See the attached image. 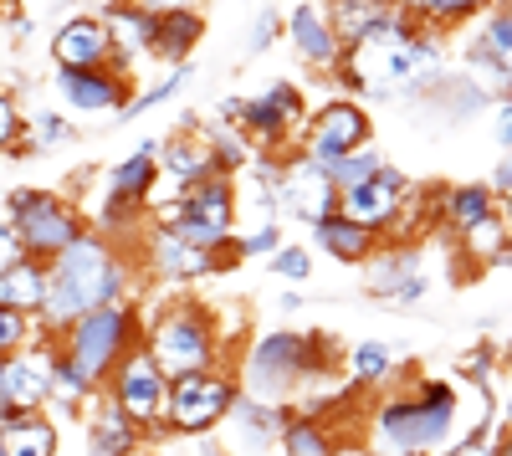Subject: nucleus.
<instances>
[{
	"label": "nucleus",
	"mask_w": 512,
	"mask_h": 456,
	"mask_svg": "<svg viewBox=\"0 0 512 456\" xmlns=\"http://www.w3.org/2000/svg\"><path fill=\"white\" fill-rule=\"evenodd\" d=\"M487 385L466 380H415L410 395L379 400L369 421V456H446L456 441L497 421V405H482L466 416V400Z\"/></svg>",
	"instance_id": "1"
},
{
	"label": "nucleus",
	"mask_w": 512,
	"mask_h": 456,
	"mask_svg": "<svg viewBox=\"0 0 512 456\" xmlns=\"http://www.w3.org/2000/svg\"><path fill=\"white\" fill-rule=\"evenodd\" d=\"M134 298V257L118 252L113 236L88 226L77 241H67L62 252L47 262V298H41V334H62V328L82 313H93L103 303Z\"/></svg>",
	"instance_id": "2"
},
{
	"label": "nucleus",
	"mask_w": 512,
	"mask_h": 456,
	"mask_svg": "<svg viewBox=\"0 0 512 456\" xmlns=\"http://www.w3.org/2000/svg\"><path fill=\"white\" fill-rule=\"evenodd\" d=\"M323 369H333V339L323 334H297V328H272L246 344L241 359V395L262 405H287L297 390H308Z\"/></svg>",
	"instance_id": "3"
},
{
	"label": "nucleus",
	"mask_w": 512,
	"mask_h": 456,
	"mask_svg": "<svg viewBox=\"0 0 512 456\" xmlns=\"http://www.w3.org/2000/svg\"><path fill=\"white\" fill-rule=\"evenodd\" d=\"M144 339V313L134 298H118V303H103L93 313L72 318L62 334H57V354L82 375V385H88L93 395L108 385V375L118 369V359L128 354Z\"/></svg>",
	"instance_id": "4"
},
{
	"label": "nucleus",
	"mask_w": 512,
	"mask_h": 456,
	"mask_svg": "<svg viewBox=\"0 0 512 456\" xmlns=\"http://www.w3.org/2000/svg\"><path fill=\"white\" fill-rule=\"evenodd\" d=\"M149 359L164 369L169 380L190 375V369H210L226 359V334H221V318L210 303H169L164 313H154L144 323V339Z\"/></svg>",
	"instance_id": "5"
},
{
	"label": "nucleus",
	"mask_w": 512,
	"mask_h": 456,
	"mask_svg": "<svg viewBox=\"0 0 512 456\" xmlns=\"http://www.w3.org/2000/svg\"><path fill=\"white\" fill-rule=\"evenodd\" d=\"M6 221H11V231H16V241H21V252L36 257V262H52L67 241H77L82 231H88L82 205H72V200L57 195V190H41V185L11 190Z\"/></svg>",
	"instance_id": "6"
},
{
	"label": "nucleus",
	"mask_w": 512,
	"mask_h": 456,
	"mask_svg": "<svg viewBox=\"0 0 512 456\" xmlns=\"http://www.w3.org/2000/svg\"><path fill=\"white\" fill-rule=\"evenodd\" d=\"M164 231H175L185 246L200 252H236V175H205L180 190V216Z\"/></svg>",
	"instance_id": "7"
},
{
	"label": "nucleus",
	"mask_w": 512,
	"mask_h": 456,
	"mask_svg": "<svg viewBox=\"0 0 512 456\" xmlns=\"http://www.w3.org/2000/svg\"><path fill=\"white\" fill-rule=\"evenodd\" d=\"M236 369L210 364V369H190V375L169 380V405H164V431L169 436H205L226 421V410L236 400Z\"/></svg>",
	"instance_id": "8"
},
{
	"label": "nucleus",
	"mask_w": 512,
	"mask_h": 456,
	"mask_svg": "<svg viewBox=\"0 0 512 456\" xmlns=\"http://www.w3.org/2000/svg\"><path fill=\"white\" fill-rule=\"evenodd\" d=\"M103 395L123 410L128 421H134L139 431H144V441L149 436H159L164 431V405H169V375L149 359V349L144 344H134L123 359H118V369L108 375V385H103Z\"/></svg>",
	"instance_id": "9"
},
{
	"label": "nucleus",
	"mask_w": 512,
	"mask_h": 456,
	"mask_svg": "<svg viewBox=\"0 0 512 456\" xmlns=\"http://www.w3.org/2000/svg\"><path fill=\"white\" fill-rule=\"evenodd\" d=\"M364 144H374V118L359 98H328L303 118V129H297V154L313 159L318 170L354 154V149H364Z\"/></svg>",
	"instance_id": "10"
},
{
	"label": "nucleus",
	"mask_w": 512,
	"mask_h": 456,
	"mask_svg": "<svg viewBox=\"0 0 512 456\" xmlns=\"http://www.w3.org/2000/svg\"><path fill=\"white\" fill-rule=\"evenodd\" d=\"M410 185H415V180H410L405 170H395V164H379L369 180L338 190V211H344L349 221H359V226H369V231L384 236V231L400 226L405 205H410Z\"/></svg>",
	"instance_id": "11"
},
{
	"label": "nucleus",
	"mask_w": 512,
	"mask_h": 456,
	"mask_svg": "<svg viewBox=\"0 0 512 456\" xmlns=\"http://www.w3.org/2000/svg\"><path fill=\"white\" fill-rule=\"evenodd\" d=\"M328 211H338V190L328 185V175L318 170L313 159H303V154L282 159L277 180H272V216H292V221L313 226Z\"/></svg>",
	"instance_id": "12"
},
{
	"label": "nucleus",
	"mask_w": 512,
	"mask_h": 456,
	"mask_svg": "<svg viewBox=\"0 0 512 456\" xmlns=\"http://www.w3.org/2000/svg\"><path fill=\"white\" fill-rule=\"evenodd\" d=\"M47 390H52V334H41L36 344L0 359V416L47 410Z\"/></svg>",
	"instance_id": "13"
},
{
	"label": "nucleus",
	"mask_w": 512,
	"mask_h": 456,
	"mask_svg": "<svg viewBox=\"0 0 512 456\" xmlns=\"http://www.w3.org/2000/svg\"><path fill=\"white\" fill-rule=\"evenodd\" d=\"M303 118H308L303 88H297V82H272L267 93L241 98V118H236V129H241L246 139H256V144L277 149L282 139H292L297 129H303Z\"/></svg>",
	"instance_id": "14"
},
{
	"label": "nucleus",
	"mask_w": 512,
	"mask_h": 456,
	"mask_svg": "<svg viewBox=\"0 0 512 456\" xmlns=\"http://www.w3.org/2000/svg\"><path fill=\"white\" fill-rule=\"evenodd\" d=\"M236 252H200V246H185L175 231H164V226H149L144 231V252L134 267H149V277L159 282H200V277H216L226 272Z\"/></svg>",
	"instance_id": "15"
},
{
	"label": "nucleus",
	"mask_w": 512,
	"mask_h": 456,
	"mask_svg": "<svg viewBox=\"0 0 512 456\" xmlns=\"http://www.w3.org/2000/svg\"><path fill=\"white\" fill-rule=\"evenodd\" d=\"M57 93L77 118H113L128 103L123 67H57Z\"/></svg>",
	"instance_id": "16"
},
{
	"label": "nucleus",
	"mask_w": 512,
	"mask_h": 456,
	"mask_svg": "<svg viewBox=\"0 0 512 456\" xmlns=\"http://www.w3.org/2000/svg\"><path fill=\"white\" fill-rule=\"evenodd\" d=\"M282 31H287V41H292V52L303 57L313 72H323V77L338 67V57H344V47H338V36H333V26H328L323 0H297L292 16H282Z\"/></svg>",
	"instance_id": "17"
},
{
	"label": "nucleus",
	"mask_w": 512,
	"mask_h": 456,
	"mask_svg": "<svg viewBox=\"0 0 512 456\" xmlns=\"http://www.w3.org/2000/svg\"><path fill=\"white\" fill-rule=\"evenodd\" d=\"M52 62L57 67H113V36L103 16L77 11L52 31Z\"/></svg>",
	"instance_id": "18"
},
{
	"label": "nucleus",
	"mask_w": 512,
	"mask_h": 456,
	"mask_svg": "<svg viewBox=\"0 0 512 456\" xmlns=\"http://www.w3.org/2000/svg\"><path fill=\"white\" fill-rule=\"evenodd\" d=\"M205 41V11L200 6H180V11H159L149 26V57L180 67L190 62V52Z\"/></svg>",
	"instance_id": "19"
},
{
	"label": "nucleus",
	"mask_w": 512,
	"mask_h": 456,
	"mask_svg": "<svg viewBox=\"0 0 512 456\" xmlns=\"http://www.w3.org/2000/svg\"><path fill=\"white\" fill-rule=\"evenodd\" d=\"M308 236H313V252H328L333 262H344V267H359L374 246L384 241L379 231H369V226H359V221H349L344 211H328V216H318L313 226H308Z\"/></svg>",
	"instance_id": "20"
},
{
	"label": "nucleus",
	"mask_w": 512,
	"mask_h": 456,
	"mask_svg": "<svg viewBox=\"0 0 512 456\" xmlns=\"http://www.w3.org/2000/svg\"><path fill=\"white\" fill-rule=\"evenodd\" d=\"M159 180H164V175H159V139H144L128 159L108 164V175H103V195H118V200L144 205V200L154 195V185H159Z\"/></svg>",
	"instance_id": "21"
},
{
	"label": "nucleus",
	"mask_w": 512,
	"mask_h": 456,
	"mask_svg": "<svg viewBox=\"0 0 512 456\" xmlns=\"http://www.w3.org/2000/svg\"><path fill=\"white\" fill-rule=\"evenodd\" d=\"M0 446L11 456H57L62 431L57 416L47 410H16V416H0Z\"/></svg>",
	"instance_id": "22"
},
{
	"label": "nucleus",
	"mask_w": 512,
	"mask_h": 456,
	"mask_svg": "<svg viewBox=\"0 0 512 456\" xmlns=\"http://www.w3.org/2000/svg\"><path fill=\"white\" fill-rule=\"evenodd\" d=\"M103 26L113 36V67L128 72V62H134V57H149V26H154V16L139 11L134 0H108Z\"/></svg>",
	"instance_id": "23"
},
{
	"label": "nucleus",
	"mask_w": 512,
	"mask_h": 456,
	"mask_svg": "<svg viewBox=\"0 0 512 456\" xmlns=\"http://www.w3.org/2000/svg\"><path fill=\"white\" fill-rule=\"evenodd\" d=\"M88 446L103 451V456H134V451H144V431L98 390V405H93V416H88Z\"/></svg>",
	"instance_id": "24"
},
{
	"label": "nucleus",
	"mask_w": 512,
	"mask_h": 456,
	"mask_svg": "<svg viewBox=\"0 0 512 456\" xmlns=\"http://www.w3.org/2000/svg\"><path fill=\"white\" fill-rule=\"evenodd\" d=\"M364 262H369L364 287H369L374 298H395L400 287L420 272V252H415V246H405V241H395V246H384V241H379Z\"/></svg>",
	"instance_id": "25"
},
{
	"label": "nucleus",
	"mask_w": 512,
	"mask_h": 456,
	"mask_svg": "<svg viewBox=\"0 0 512 456\" xmlns=\"http://www.w3.org/2000/svg\"><path fill=\"white\" fill-rule=\"evenodd\" d=\"M323 11H328V26L338 36V47H359V41H369L379 31L390 0H323Z\"/></svg>",
	"instance_id": "26"
},
{
	"label": "nucleus",
	"mask_w": 512,
	"mask_h": 456,
	"mask_svg": "<svg viewBox=\"0 0 512 456\" xmlns=\"http://www.w3.org/2000/svg\"><path fill=\"white\" fill-rule=\"evenodd\" d=\"M159 175H169V185H180V190L195 185V180H205V175H216L205 139H190V134L159 139Z\"/></svg>",
	"instance_id": "27"
},
{
	"label": "nucleus",
	"mask_w": 512,
	"mask_h": 456,
	"mask_svg": "<svg viewBox=\"0 0 512 456\" xmlns=\"http://www.w3.org/2000/svg\"><path fill=\"white\" fill-rule=\"evenodd\" d=\"M282 416H287V405H262V400L241 395V390H236V400L226 410V421L241 426L246 451H272L277 446V431H282Z\"/></svg>",
	"instance_id": "28"
},
{
	"label": "nucleus",
	"mask_w": 512,
	"mask_h": 456,
	"mask_svg": "<svg viewBox=\"0 0 512 456\" xmlns=\"http://www.w3.org/2000/svg\"><path fill=\"white\" fill-rule=\"evenodd\" d=\"M277 451L282 456H338V436L323 416H303V410H287L282 431H277Z\"/></svg>",
	"instance_id": "29"
},
{
	"label": "nucleus",
	"mask_w": 512,
	"mask_h": 456,
	"mask_svg": "<svg viewBox=\"0 0 512 456\" xmlns=\"http://www.w3.org/2000/svg\"><path fill=\"white\" fill-rule=\"evenodd\" d=\"M41 298H47V262L21 257L0 272V308H21V313H41Z\"/></svg>",
	"instance_id": "30"
},
{
	"label": "nucleus",
	"mask_w": 512,
	"mask_h": 456,
	"mask_svg": "<svg viewBox=\"0 0 512 456\" xmlns=\"http://www.w3.org/2000/svg\"><path fill=\"white\" fill-rule=\"evenodd\" d=\"M492 211H502V200H497L487 185H451V190L441 195V226H446L451 236H461L466 226L487 221Z\"/></svg>",
	"instance_id": "31"
},
{
	"label": "nucleus",
	"mask_w": 512,
	"mask_h": 456,
	"mask_svg": "<svg viewBox=\"0 0 512 456\" xmlns=\"http://www.w3.org/2000/svg\"><path fill=\"white\" fill-rule=\"evenodd\" d=\"M425 93H436V98L446 103V118H451V123L477 118V113H487V108H492V88H487V82H477L472 72H456V77H446V72H441Z\"/></svg>",
	"instance_id": "32"
},
{
	"label": "nucleus",
	"mask_w": 512,
	"mask_h": 456,
	"mask_svg": "<svg viewBox=\"0 0 512 456\" xmlns=\"http://www.w3.org/2000/svg\"><path fill=\"white\" fill-rule=\"evenodd\" d=\"M461 252H466V262H472V267H502L507 262V216L502 211H492L487 221H477V226H466L461 236Z\"/></svg>",
	"instance_id": "33"
},
{
	"label": "nucleus",
	"mask_w": 512,
	"mask_h": 456,
	"mask_svg": "<svg viewBox=\"0 0 512 456\" xmlns=\"http://www.w3.org/2000/svg\"><path fill=\"white\" fill-rule=\"evenodd\" d=\"M205 149H210V164H216V175H241L246 170V159H251V144L246 134L236 129V123H205Z\"/></svg>",
	"instance_id": "34"
},
{
	"label": "nucleus",
	"mask_w": 512,
	"mask_h": 456,
	"mask_svg": "<svg viewBox=\"0 0 512 456\" xmlns=\"http://www.w3.org/2000/svg\"><path fill=\"white\" fill-rule=\"evenodd\" d=\"M390 375H395V354H390V344L364 339V344L349 349V380H354V390H364V385H384Z\"/></svg>",
	"instance_id": "35"
},
{
	"label": "nucleus",
	"mask_w": 512,
	"mask_h": 456,
	"mask_svg": "<svg viewBox=\"0 0 512 456\" xmlns=\"http://www.w3.org/2000/svg\"><path fill=\"white\" fill-rule=\"evenodd\" d=\"M185 82H190V62H180V67H169V77H159L154 88H144L139 98H128V103H123V108H118L113 118H118V123H134V118H144V113L164 108L169 98H175V93L185 88Z\"/></svg>",
	"instance_id": "36"
},
{
	"label": "nucleus",
	"mask_w": 512,
	"mask_h": 456,
	"mask_svg": "<svg viewBox=\"0 0 512 456\" xmlns=\"http://www.w3.org/2000/svg\"><path fill=\"white\" fill-rule=\"evenodd\" d=\"M379 149L374 144H364V149H354V154H344V159H333V164H323V175H328V185L333 190H349V185H359V180H369L374 170H379Z\"/></svg>",
	"instance_id": "37"
},
{
	"label": "nucleus",
	"mask_w": 512,
	"mask_h": 456,
	"mask_svg": "<svg viewBox=\"0 0 512 456\" xmlns=\"http://www.w3.org/2000/svg\"><path fill=\"white\" fill-rule=\"evenodd\" d=\"M492 6H497V0H431L425 16H420V26L425 31H456L461 21H472V16H482Z\"/></svg>",
	"instance_id": "38"
},
{
	"label": "nucleus",
	"mask_w": 512,
	"mask_h": 456,
	"mask_svg": "<svg viewBox=\"0 0 512 456\" xmlns=\"http://www.w3.org/2000/svg\"><path fill=\"white\" fill-rule=\"evenodd\" d=\"M267 262H272V272H277L282 282L303 287V282L313 277V246H297V241H277L272 252H267Z\"/></svg>",
	"instance_id": "39"
},
{
	"label": "nucleus",
	"mask_w": 512,
	"mask_h": 456,
	"mask_svg": "<svg viewBox=\"0 0 512 456\" xmlns=\"http://www.w3.org/2000/svg\"><path fill=\"white\" fill-rule=\"evenodd\" d=\"M36 339H41V323H36L31 313L0 308V359L16 354V349H26V344H36Z\"/></svg>",
	"instance_id": "40"
},
{
	"label": "nucleus",
	"mask_w": 512,
	"mask_h": 456,
	"mask_svg": "<svg viewBox=\"0 0 512 456\" xmlns=\"http://www.w3.org/2000/svg\"><path fill=\"white\" fill-rule=\"evenodd\" d=\"M497 451H507V436H502V421H487L482 431H472L466 441H456L446 456H497Z\"/></svg>",
	"instance_id": "41"
},
{
	"label": "nucleus",
	"mask_w": 512,
	"mask_h": 456,
	"mask_svg": "<svg viewBox=\"0 0 512 456\" xmlns=\"http://www.w3.org/2000/svg\"><path fill=\"white\" fill-rule=\"evenodd\" d=\"M26 134H31V144H36V149H57V144H67V139H72V118H62V113H52V108H47V113H36V123H31Z\"/></svg>",
	"instance_id": "42"
},
{
	"label": "nucleus",
	"mask_w": 512,
	"mask_h": 456,
	"mask_svg": "<svg viewBox=\"0 0 512 456\" xmlns=\"http://www.w3.org/2000/svg\"><path fill=\"white\" fill-rule=\"evenodd\" d=\"M277 241H282V226L277 221H262V226H251L246 236H236L231 246H236V257H267Z\"/></svg>",
	"instance_id": "43"
},
{
	"label": "nucleus",
	"mask_w": 512,
	"mask_h": 456,
	"mask_svg": "<svg viewBox=\"0 0 512 456\" xmlns=\"http://www.w3.org/2000/svg\"><path fill=\"white\" fill-rule=\"evenodd\" d=\"M26 134V113H21V103L0 88V154H11V144Z\"/></svg>",
	"instance_id": "44"
},
{
	"label": "nucleus",
	"mask_w": 512,
	"mask_h": 456,
	"mask_svg": "<svg viewBox=\"0 0 512 456\" xmlns=\"http://www.w3.org/2000/svg\"><path fill=\"white\" fill-rule=\"evenodd\" d=\"M277 36H282V16H277V11H262V16H256V26H251V36H246V52L262 57Z\"/></svg>",
	"instance_id": "45"
},
{
	"label": "nucleus",
	"mask_w": 512,
	"mask_h": 456,
	"mask_svg": "<svg viewBox=\"0 0 512 456\" xmlns=\"http://www.w3.org/2000/svg\"><path fill=\"white\" fill-rule=\"evenodd\" d=\"M26 252H21V241H16V231H11V221H0V272H6L11 262H21Z\"/></svg>",
	"instance_id": "46"
},
{
	"label": "nucleus",
	"mask_w": 512,
	"mask_h": 456,
	"mask_svg": "<svg viewBox=\"0 0 512 456\" xmlns=\"http://www.w3.org/2000/svg\"><path fill=\"white\" fill-rule=\"evenodd\" d=\"M487 190H492L497 200H507V195H512V159H507V154L497 159V170H492V180H487Z\"/></svg>",
	"instance_id": "47"
},
{
	"label": "nucleus",
	"mask_w": 512,
	"mask_h": 456,
	"mask_svg": "<svg viewBox=\"0 0 512 456\" xmlns=\"http://www.w3.org/2000/svg\"><path fill=\"white\" fill-rule=\"evenodd\" d=\"M492 108H497V149L507 154V144H512V108H507V93H502Z\"/></svg>",
	"instance_id": "48"
},
{
	"label": "nucleus",
	"mask_w": 512,
	"mask_h": 456,
	"mask_svg": "<svg viewBox=\"0 0 512 456\" xmlns=\"http://www.w3.org/2000/svg\"><path fill=\"white\" fill-rule=\"evenodd\" d=\"M425 287H431V282H425V272H415V277L400 287V293H395V303H400V308H415V303L425 298Z\"/></svg>",
	"instance_id": "49"
},
{
	"label": "nucleus",
	"mask_w": 512,
	"mask_h": 456,
	"mask_svg": "<svg viewBox=\"0 0 512 456\" xmlns=\"http://www.w3.org/2000/svg\"><path fill=\"white\" fill-rule=\"evenodd\" d=\"M487 369H492V349H482V354L466 359V375H477V385H487ZM487 390H492V385H487Z\"/></svg>",
	"instance_id": "50"
},
{
	"label": "nucleus",
	"mask_w": 512,
	"mask_h": 456,
	"mask_svg": "<svg viewBox=\"0 0 512 456\" xmlns=\"http://www.w3.org/2000/svg\"><path fill=\"white\" fill-rule=\"evenodd\" d=\"M139 11H149V16H159V11H180V6H200V0H134Z\"/></svg>",
	"instance_id": "51"
},
{
	"label": "nucleus",
	"mask_w": 512,
	"mask_h": 456,
	"mask_svg": "<svg viewBox=\"0 0 512 456\" xmlns=\"http://www.w3.org/2000/svg\"><path fill=\"white\" fill-rule=\"evenodd\" d=\"M390 6H395V11H405L410 21H420V16H425V6H431V0H390Z\"/></svg>",
	"instance_id": "52"
},
{
	"label": "nucleus",
	"mask_w": 512,
	"mask_h": 456,
	"mask_svg": "<svg viewBox=\"0 0 512 456\" xmlns=\"http://www.w3.org/2000/svg\"><path fill=\"white\" fill-rule=\"evenodd\" d=\"M195 441H200V456H226V446H221L216 436H210V431H205V436H195Z\"/></svg>",
	"instance_id": "53"
},
{
	"label": "nucleus",
	"mask_w": 512,
	"mask_h": 456,
	"mask_svg": "<svg viewBox=\"0 0 512 456\" xmlns=\"http://www.w3.org/2000/svg\"><path fill=\"white\" fill-rule=\"evenodd\" d=\"M0 456H11V451H6V446H0Z\"/></svg>",
	"instance_id": "54"
},
{
	"label": "nucleus",
	"mask_w": 512,
	"mask_h": 456,
	"mask_svg": "<svg viewBox=\"0 0 512 456\" xmlns=\"http://www.w3.org/2000/svg\"><path fill=\"white\" fill-rule=\"evenodd\" d=\"M497 456H507V451H497Z\"/></svg>",
	"instance_id": "55"
}]
</instances>
